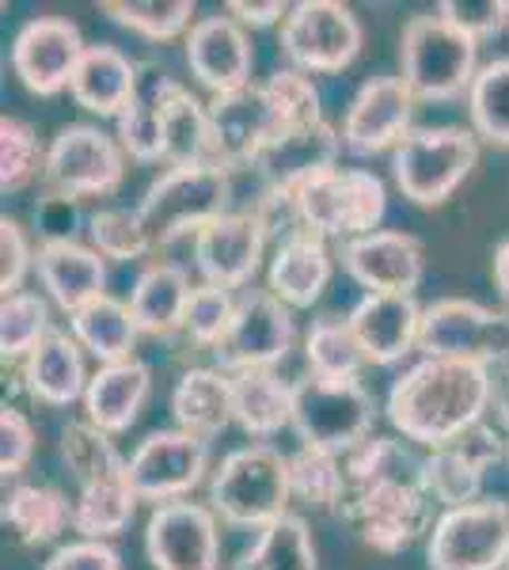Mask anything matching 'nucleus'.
<instances>
[{
	"label": "nucleus",
	"instance_id": "42",
	"mask_svg": "<svg viewBox=\"0 0 509 570\" xmlns=\"http://www.w3.org/2000/svg\"><path fill=\"white\" fill-rule=\"evenodd\" d=\"M104 12L126 31L141 35L149 42H172L187 39L190 27L198 23V4L194 0H104Z\"/></svg>",
	"mask_w": 509,
	"mask_h": 570
},
{
	"label": "nucleus",
	"instance_id": "19",
	"mask_svg": "<svg viewBox=\"0 0 509 570\" xmlns=\"http://www.w3.org/2000/svg\"><path fill=\"white\" fill-rule=\"evenodd\" d=\"M414 91L403 77H369L354 91L342 118V149L350 156H376L400 149V141L414 130Z\"/></svg>",
	"mask_w": 509,
	"mask_h": 570
},
{
	"label": "nucleus",
	"instance_id": "27",
	"mask_svg": "<svg viewBox=\"0 0 509 570\" xmlns=\"http://www.w3.org/2000/svg\"><path fill=\"white\" fill-rule=\"evenodd\" d=\"M153 395V370L141 357H129V362L99 365L88 381L85 392V419L91 426H99L104 434H123L137 422Z\"/></svg>",
	"mask_w": 509,
	"mask_h": 570
},
{
	"label": "nucleus",
	"instance_id": "47",
	"mask_svg": "<svg viewBox=\"0 0 509 570\" xmlns=\"http://www.w3.org/2000/svg\"><path fill=\"white\" fill-rule=\"evenodd\" d=\"M88 244L104 255L107 263H137L153 252V240L145 233L137 209H123V206H107L96 209L88 220Z\"/></svg>",
	"mask_w": 509,
	"mask_h": 570
},
{
	"label": "nucleus",
	"instance_id": "10",
	"mask_svg": "<svg viewBox=\"0 0 509 570\" xmlns=\"http://www.w3.org/2000/svg\"><path fill=\"white\" fill-rule=\"evenodd\" d=\"M422 357H457L487 370L509 365V312L487 308L468 297H441L422 312Z\"/></svg>",
	"mask_w": 509,
	"mask_h": 570
},
{
	"label": "nucleus",
	"instance_id": "11",
	"mask_svg": "<svg viewBox=\"0 0 509 570\" xmlns=\"http://www.w3.org/2000/svg\"><path fill=\"white\" fill-rule=\"evenodd\" d=\"M339 513L361 537V544L381 556H400L414 540L430 537L438 502L425 494L422 483H376L365 491H350Z\"/></svg>",
	"mask_w": 509,
	"mask_h": 570
},
{
	"label": "nucleus",
	"instance_id": "5",
	"mask_svg": "<svg viewBox=\"0 0 509 570\" xmlns=\"http://www.w3.org/2000/svg\"><path fill=\"white\" fill-rule=\"evenodd\" d=\"M301 228L320 240H358L381 228L388 214V187L369 168H331L293 190Z\"/></svg>",
	"mask_w": 509,
	"mask_h": 570
},
{
	"label": "nucleus",
	"instance_id": "15",
	"mask_svg": "<svg viewBox=\"0 0 509 570\" xmlns=\"http://www.w3.org/2000/svg\"><path fill=\"white\" fill-rule=\"evenodd\" d=\"M145 556L153 570H221V518L209 502L153 505L145 521Z\"/></svg>",
	"mask_w": 509,
	"mask_h": 570
},
{
	"label": "nucleus",
	"instance_id": "30",
	"mask_svg": "<svg viewBox=\"0 0 509 570\" xmlns=\"http://www.w3.org/2000/svg\"><path fill=\"white\" fill-rule=\"evenodd\" d=\"M194 285L179 263L153 259L141 266L129 289V312H134L141 335L149 338H172L187 327V305H190Z\"/></svg>",
	"mask_w": 509,
	"mask_h": 570
},
{
	"label": "nucleus",
	"instance_id": "38",
	"mask_svg": "<svg viewBox=\"0 0 509 570\" xmlns=\"http://www.w3.org/2000/svg\"><path fill=\"white\" fill-rule=\"evenodd\" d=\"M342 468H346V494L376 483H422V456L411 449V441L400 438H365L342 456Z\"/></svg>",
	"mask_w": 509,
	"mask_h": 570
},
{
	"label": "nucleus",
	"instance_id": "20",
	"mask_svg": "<svg viewBox=\"0 0 509 570\" xmlns=\"http://www.w3.org/2000/svg\"><path fill=\"white\" fill-rule=\"evenodd\" d=\"M183 53H187L190 77L213 96L252 88L255 46L247 27L233 16H202L183 39Z\"/></svg>",
	"mask_w": 509,
	"mask_h": 570
},
{
	"label": "nucleus",
	"instance_id": "4",
	"mask_svg": "<svg viewBox=\"0 0 509 570\" xmlns=\"http://www.w3.org/2000/svg\"><path fill=\"white\" fill-rule=\"evenodd\" d=\"M228 209H233V171L221 164L168 168L137 202V217L149 233L153 252L175 244L179 236H194Z\"/></svg>",
	"mask_w": 509,
	"mask_h": 570
},
{
	"label": "nucleus",
	"instance_id": "24",
	"mask_svg": "<svg viewBox=\"0 0 509 570\" xmlns=\"http://www.w3.org/2000/svg\"><path fill=\"white\" fill-rule=\"evenodd\" d=\"M422 312L425 308L411 293H365L346 320L369 365H395L419 351Z\"/></svg>",
	"mask_w": 509,
	"mask_h": 570
},
{
	"label": "nucleus",
	"instance_id": "46",
	"mask_svg": "<svg viewBox=\"0 0 509 570\" xmlns=\"http://www.w3.org/2000/svg\"><path fill=\"white\" fill-rule=\"evenodd\" d=\"M46 171V145L39 141L31 122L16 115L0 118V190L20 195Z\"/></svg>",
	"mask_w": 509,
	"mask_h": 570
},
{
	"label": "nucleus",
	"instance_id": "43",
	"mask_svg": "<svg viewBox=\"0 0 509 570\" xmlns=\"http://www.w3.org/2000/svg\"><path fill=\"white\" fill-rule=\"evenodd\" d=\"M290 491L293 502L312 505V510H342V502H346L342 456L301 445L297 453H290Z\"/></svg>",
	"mask_w": 509,
	"mask_h": 570
},
{
	"label": "nucleus",
	"instance_id": "34",
	"mask_svg": "<svg viewBox=\"0 0 509 570\" xmlns=\"http://www.w3.org/2000/svg\"><path fill=\"white\" fill-rule=\"evenodd\" d=\"M4 525L27 548L53 544L72 529V499L50 483H16L4 494Z\"/></svg>",
	"mask_w": 509,
	"mask_h": 570
},
{
	"label": "nucleus",
	"instance_id": "28",
	"mask_svg": "<svg viewBox=\"0 0 509 570\" xmlns=\"http://www.w3.org/2000/svg\"><path fill=\"white\" fill-rule=\"evenodd\" d=\"M331 274H335V255H331L327 240L297 233L290 240H277L271 271H266V289L293 312L312 308L331 285Z\"/></svg>",
	"mask_w": 509,
	"mask_h": 570
},
{
	"label": "nucleus",
	"instance_id": "40",
	"mask_svg": "<svg viewBox=\"0 0 509 570\" xmlns=\"http://www.w3.org/2000/svg\"><path fill=\"white\" fill-rule=\"evenodd\" d=\"M137 494L126 480L80 487L72 499V532L80 540H110L126 532L137 518Z\"/></svg>",
	"mask_w": 509,
	"mask_h": 570
},
{
	"label": "nucleus",
	"instance_id": "14",
	"mask_svg": "<svg viewBox=\"0 0 509 570\" xmlns=\"http://www.w3.org/2000/svg\"><path fill=\"white\" fill-rule=\"evenodd\" d=\"M297 343V320L293 308L282 305L271 289H247L239 293V305L233 316V327L213 351L217 370L225 373H252V370H274L290 357Z\"/></svg>",
	"mask_w": 509,
	"mask_h": 570
},
{
	"label": "nucleus",
	"instance_id": "13",
	"mask_svg": "<svg viewBox=\"0 0 509 570\" xmlns=\"http://www.w3.org/2000/svg\"><path fill=\"white\" fill-rule=\"evenodd\" d=\"M209 472V441L187 434V430H153L126 461V483L141 502L168 505L190 499V491Z\"/></svg>",
	"mask_w": 509,
	"mask_h": 570
},
{
	"label": "nucleus",
	"instance_id": "16",
	"mask_svg": "<svg viewBox=\"0 0 509 570\" xmlns=\"http://www.w3.org/2000/svg\"><path fill=\"white\" fill-rule=\"evenodd\" d=\"M88 42L80 27L65 16H35L12 39V69L31 96H58L72 85Z\"/></svg>",
	"mask_w": 509,
	"mask_h": 570
},
{
	"label": "nucleus",
	"instance_id": "22",
	"mask_svg": "<svg viewBox=\"0 0 509 570\" xmlns=\"http://www.w3.org/2000/svg\"><path fill=\"white\" fill-rule=\"evenodd\" d=\"M339 263L365 293H411L414 297L425 274L422 244L400 228H376L369 236L346 240L339 247Z\"/></svg>",
	"mask_w": 509,
	"mask_h": 570
},
{
	"label": "nucleus",
	"instance_id": "53",
	"mask_svg": "<svg viewBox=\"0 0 509 570\" xmlns=\"http://www.w3.org/2000/svg\"><path fill=\"white\" fill-rule=\"evenodd\" d=\"M35 228H39V240H42V244L77 240V228H80V202L42 190L39 206H35Z\"/></svg>",
	"mask_w": 509,
	"mask_h": 570
},
{
	"label": "nucleus",
	"instance_id": "60",
	"mask_svg": "<svg viewBox=\"0 0 509 570\" xmlns=\"http://www.w3.org/2000/svg\"><path fill=\"white\" fill-rule=\"evenodd\" d=\"M506 570H509V563H506Z\"/></svg>",
	"mask_w": 509,
	"mask_h": 570
},
{
	"label": "nucleus",
	"instance_id": "8",
	"mask_svg": "<svg viewBox=\"0 0 509 570\" xmlns=\"http://www.w3.org/2000/svg\"><path fill=\"white\" fill-rule=\"evenodd\" d=\"M126 179V149L91 122H69L46 145L42 190L72 202L107 198Z\"/></svg>",
	"mask_w": 509,
	"mask_h": 570
},
{
	"label": "nucleus",
	"instance_id": "52",
	"mask_svg": "<svg viewBox=\"0 0 509 570\" xmlns=\"http://www.w3.org/2000/svg\"><path fill=\"white\" fill-rule=\"evenodd\" d=\"M27 271H35L31 240H27L20 220L4 217L0 220V289H4V297H12V293L23 289Z\"/></svg>",
	"mask_w": 509,
	"mask_h": 570
},
{
	"label": "nucleus",
	"instance_id": "41",
	"mask_svg": "<svg viewBox=\"0 0 509 570\" xmlns=\"http://www.w3.org/2000/svg\"><path fill=\"white\" fill-rule=\"evenodd\" d=\"M61 461L80 487L126 480V456L118 453V445L110 441V434H104L99 426H91L88 419L65 422Z\"/></svg>",
	"mask_w": 509,
	"mask_h": 570
},
{
	"label": "nucleus",
	"instance_id": "9",
	"mask_svg": "<svg viewBox=\"0 0 509 570\" xmlns=\"http://www.w3.org/2000/svg\"><path fill=\"white\" fill-rule=\"evenodd\" d=\"M430 570H506L509 563V502L479 499L441 510L425 537Z\"/></svg>",
	"mask_w": 509,
	"mask_h": 570
},
{
	"label": "nucleus",
	"instance_id": "55",
	"mask_svg": "<svg viewBox=\"0 0 509 570\" xmlns=\"http://www.w3.org/2000/svg\"><path fill=\"white\" fill-rule=\"evenodd\" d=\"M290 8L293 4H285V0H228L225 16H233V20L244 27H274V23H285Z\"/></svg>",
	"mask_w": 509,
	"mask_h": 570
},
{
	"label": "nucleus",
	"instance_id": "37",
	"mask_svg": "<svg viewBox=\"0 0 509 570\" xmlns=\"http://www.w3.org/2000/svg\"><path fill=\"white\" fill-rule=\"evenodd\" d=\"M228 570H320L309 521L297 513H285L274 525L258 529L247 551Z\"/></svg>",
	"mask_w": 509,
	"mask_h": 570
},
{
	"label": "nucleus",
	"instance_id": "44",
	"mask_svg": "<svg viewBox=\"0 0 509 570\" xmlns=\"http://www.w3.org/2000/svg\"><path fill=\"white\" fill-rule=\"evenodd\" d=\"M468 118L479 141L509 149V53L479 69L468 91Z\"/></svg>",
	"mask_w": 509,
	"mask_h": 570
},
{
	"label": "nucleus",
	"instance_id": "56",
	"mask_svg": "<svg viewBox=\"0 0 509 570\" xmlns=\"http://www.w3.org/2000/svg\"><path fill=\"white\" fill-rule=\"evenodd\" d=\"M490 274H495V289L498 297L509 305V236L495 247V259H490Z\"/></svg>",
	"mask_w": 509,
	"mask_h": 570
},
{
	"label": "nucleus",
	"instance_id": "39",
	"mask_svg": "<svg viewBox=\"0 0 509 570\" xmlns=\"http://www.w3.org/2000/svg\"><path fill=\"white\" fill-rule=\"evenodd\" d=\"M304 365H309V376H320V381H354V376H361L369 362L346 316L312 320L309 331H304Z\"/></svg>",
	"mask_w": 509,
	"mask_h": 570
},
{
	"label": "nucleus",
	"instance_id": "35",
	"mask_svg": "<svg viewBox=\"0 0 509 570\" xmlns=\"http://www.w3.org/2000/svg\"><path fill=\"white\" fill-rule=\"evenodd\" d=\"M69 331L85 354L99 357V365H115V362H129L137 357V338H141V327H137L134 312H129V301L118 297H99L85 305L80 312L69 316Z\"/></svg>",
	"mask_w": 509,
	"mask_h": 570
},
{
	"label": "nucleus",
	"instance_id": "54",
	"mask_svg": "<svg viewBox=\"0 0 509 570\" xmlns=\"http://www.w3.org/2000/svg\"><path fill=\"white\" fill-rule=\"evenodd\" d=\"M42 570H123V556L107 540H69L46 559Z\"/></svg>",
	"mask_w": 509,
	"mask_h": 570
},
{
	"label": "nucleus",
	"instance_id": "36",
	"mask_svg": "<svg viewBox=\"0 0 509 570\" xmlns=\"http://www.w3.org/2000/svg\"><path fill=\"white\" fill-rule=\"evenodd\" d=\"M236 426L247 438L266 441L293 426V381H282L274 370H252L233 376Z\"/></svg>",
	"mask_w": 509,
	"mask_h": 570
},
{
	"label": "nucleus",
	"instance_id": "12",
	"mask_svg": "<svg viewBox=\"0 0 509 570\" xmlns=\"http://www.w3.org/2000/svg\"><path fill=\"white\" fill-rule=\"evenodd\" d=\"M365 31H361L358 16L339 0H301L290 8L282 23V53L290 58V69L304 72H342L358 61Z\"/></svg>",
	"mask_w": 509,
	"mask_h": 570
},
{
	"label": "nucleus",
	"instance_id": "50",
	"mask_svg": "<svg viewBox=\"0 0 509 570\" xmlns=\"http://www.w3.org/2000/svg\"><path fill=\"white\" fill-rule=\"evenodd\" d=\"M35 456V426L31 419L23 415L20 407H8L0 411V475L8 480H20L23 468L31 464Z\"/></svg>",
	"mask_w": 509,
	"mask_h": 570
},
{
	"label": "nucleus",
	"instance_id": "59",
	"mask_svg": "<svg viewBox=\"0 0 509 570\" xmlns=\"http://www.w3.org/2000/svg\"><path fill=\"white\" fill-rule=\"evenodd\" d=\"M506 464H509V445H506Z\"/></svg>",
	"mask_w": 509,
	"mask_h": 570
},
{
	"label": "nucleus",
	"instance_id": "2",
	"mask_svg": "<svg viewBox=\"0 0 509 570\" xmlns=\"http://www.w3.org/2000/svg\"><path fill=\"white\" fill-rule=\"evenodd\" d=\"M290 456L271 441H252L221 456L209 475V510L225 525L258 532L290 513Z\"/></svg>",
	"mask_w": 509,
	"mask_h": 570
},
{
	"label": "nucleus",
	"instance_id": "6",
	"mask_svg": "<svg viewBox=\"0 0 509 570\" xmlns=\"http://www.w3.org/2000/svg\"><path fill=\"white\" fill-rule=\"evenodd\" d=\"M479 164V137L460 126H414L392 153V179L414 206H441Z\"/></svg>",
	"mask_w": 509,
	"mask_h": 570
},
{
	"label": "nucleus",
	"instance_id": "48",
	"mask_svg": "<svg viewBox=\"0 0 509 570\" xmlns=\"http://www.w3.org/2000/svg\"><path fill=\"white\" fill-rule=\"evenodd\" d=\"M266 99H271L277 126L282 130H301V126L323 122V99L320 88L312 85V77H304L297 69H277L263 85Z\"/></svg>",
	"mask_w": 509,
	"mask_h": 570
},
{
	"label": "nucleus",
	"instance_id": "7",
	"mask_svg": "<svg viewBox=\"0 0 509 570\" xmlns=\"http://www.w3.org/2000/svg\"><path fill=\"white\" fill-rule=\"evenodd\" d=\"M376 400L373 392L354 381H320L301 376L293 381V434L301 445L327 449L335 456H346L365 438H373Z\"/></svg>",
	"mask_w": 509,
	"mask_h": 570
},
{
	"label": "nucleus",
	"instance_id": "23",
	"mask_svg": "<svg viewBox=\"0 0 509 570\" xmlns=\"http://www.w3.org/2000/svg\"><path fill=\"white\" fill-rule=\"evenodd\" d=\"M339 153H342V130H335L331 122H312L301 130H282L258 153L255 171L263 179V190H282L293 195L301 190L309 179L323 176V171L339 168Z\"/></svg>",
	"mask_w": 509,
	"mask_h": 570
},
{
	"label": "nucleus",
	"instance_id": "51",
	"mask_svg": "<svg viewBox=\"0 0 509 570\" xmlns=\"http://www.w3.org/2000/svg\"><path fill=\"white\" fill-rule=\"evenodd\" d=\"M502 8H506V0H441L438 16L449 20L457 31H464L468 39L483 42V39H495V35L506 31Z\"/></svg>",
	"mask_w": 509,
	"mask_h": 570
},
{
	"label": "nucleus",
	"instance_id": "21",
	"mask_svg": "<svg viewBox=\"0 0 509 570\" xmlns=\"http://www.w3.org/2000/svg\"><path fill=\"white\" fill-rule=\"evenodd\" d=\"M209 122H213V160L228 171L255 168L258 153L282 134L263 85L228 91V96H213Z\"/></svg>",
	"mask_w": 509,
	"mask_h": 570
},
{
	"label": "nucleus",
	"instance_id": "25",
	"mask_svg": "<svg viewBox=\"0 0 509 570\" xmlns=\"http://www.w3.org/2000/svg\"><path fill=\"white\" fill-rule=\"evenodd\" d=\"M35 274H39L46 297L65 316L80 312L91 301L107 297V259L91 244L80 240L39 244V252H35Z\"/></svg>",
	"mask_w": 509,
	"mask_h": 570
},
{
	"label": "nucleus",
	"instance_id": "45",
	"mask_svg": "<svg viewBox=\"0 0 509 570\" xmlns=\"http://www.w3.org/2000/svg\"><path fill=\"white\" fill-rule=\"evenodd\" d=\"M53 331L50 324V301L42 293L20 289L0 301V354L4 362L23 365V357Z\"/></svg>",
	"mask_w": 509,
	"mask_h": 570
},
{
	"label": "nucleus",
	"instance_id": "33",
	"mask_svg": "<svg viewBox=\"0 0 509 570\" xmlns=\"http://www.w3.org/2000/svg\"><path fill=\"white\" fill-rule=\"evenodd\" d=\"M160 137H164V160L172 168H198V164H217L213 160V122H209V104H202L198 96L175 80L168 99H164V118H160Z\"/></svg>",
	"mask_w": 509,
	"mask_h": 570
},
{
	"label": "nucleus",
	"instance_id": "18",
	"mask_svg": "<svg viewBox=\"0 0 509 570\" xmlns=\"http://www.w3.org/2000/svg\"><path fill=\"white\" fill-rule=\"evenodd\" d=\"M266 240H271V233L255 209H228L194 233V266L206 285L228 293L244 289L258 274Z\"/></svg>",
	"mask_w": 509,
	"mask_h": 570
},
{
	"label": "nucleus",
	"instance_id": "17",
	"mask_svg": "<svg viewBox=\"0 0 509 570\" xmlns=\"http://www.w3.org/2000/svg\"><path fill=\"white\" fill-rule=\"evenodd\" d=\"M509 438L498 434L490 422H479L468 434L422 456V487L438 510H457L483 499V475L490 464L506 461Z\"/></svg>",
	"mask_w": 509,
	"mask_h": 570
},
{
	"label": "nucleus",
	"instance_id": "1",
	"mask_svg": "<svg viewBox=\"0 0 509 570\" xmlns=\"http://www.w3.org/2000/svg\"><path fill=\"white\" fill-rule=\"evenodd\" d=\"M495 411V370L457 357H419L395 376L384 415L411 445L441 449Z\"/></svg>",
	"mask_w": 509,
	"mask_h": 570
},
{
	"label": "nucleus",
	"instance_id": "49",
	"mask_svg": "<svg viewBox=\"0 0 509 570\" xmlns=\"http://www.w3.org/2000/svg\"><path fill=\"white\" fill-rule=\"evenodd\" d=\"M236 305H239L236 293L217 289V285H206V282L194 285L183 335H187L194 346H202V351H217L221 338H225L228 327H233Z\"/></svg>",
	"mask_w": 509,
	"mask_h": 570
},
{
	"label": "nucleus",
	"instance_id": "58",
	"mask_svg": "<svg viewBox=\"0 0 509 570\" xmlns=\"http://www.w3.org/2000/svg\"><path fill=\"white\" fill-rule=\"evenodd\" d=\"M502 27H506V35H509V0H506V8H502Z\"/></svg>",
	"mask_w": 509,
	"mask_h": 570
},
{
	"label": "nucleus",
	"instance_id": "29",
	"mask_svg": "<svg viewBox=\"0 0 509 570\" xmlns=\"http://www.w3.org/2000/svg\"><path fill=\"white\" fill-rule=\"evenodd\" d=\"M168 407H172L175 426L202 441H213L236 422L233 373L217 370V365H190V370L175 381Z\"/></svg>",
	"mask_w": 509,
	"mask_h": 570
},
{
	"label": "nucleus",
	"instance_id": "3",
	"mask_svg": "<svg viewBox=\"0 0 509 570\" xmlns=\"http://www.w3.org/2000/svg\"><path fill=\"white\" fill-rule=\"evenodd\" d=\"M403 85L419 104H449L468 96L479 77V42L457 31L438 12L411 16L400 31Z\"/></svg>",
	"mask_w": 509,
	"mask_h": 570
},
{
	"label": "nucleus",
	"instance_id": "57",
	"mask_svg": "<svg viewBox=\"0 0 509 570\" xmlns=\"http://www.w3.org/2000/svg\"><path fill=\"white\" fill-rule=\"evenodd\" d=\"M495 419L502 426V434L509 438V365L495 370Z\"/></svg>",
	"mask_w": 509,
	"mask_h": 570
},
{
	"label": "nucleus",
	"instance_id": "26",
	"mask_svg": "<svg viewBox=\"0 0 509 570\" xmlns=\"http://www.w3.org/2000/svg\"><path fill=\"white\" fill-rule=\"evenodd\" d=\"M23 389L31 400L46 403V407H69V403L85 400L88 392V365H85V346L72 338V331L53 327L50 335L23 357L20 365Z\"/></svg>",
	"mask_w": 509,
	"mask_h": 570
},
{
	"label": "nucleus",
	"instance_id": "31",
	"mask_svg": "<svg viewBox=\"0 0 509 570\" xmlns=\"http://www.w3.org/2000/svg\"><path fill=\"white\" fill-rule=\"evenodd\" d=\"M137 72L141 66L129 61V53H123L118 46L110 42H99V46H88L85 61H80L77 77L69 85V96L77 99V107H85L88 115H99V118H115L129 107L137 91Z\"/></svg>",
	"mask_w": 509,
	"mask_h": 570
},
{
	"label": "nucleus",
	"instance_id": "32",
	"mask_svg": "<svg viewBox=\"0 0 509 570\" xmlns=\"http://www.w3.org/2000/svg\"><path fill=\"white\" fill-rule=\"evenodd\" d=\"M175 85L168 69H160L156 61H145L137 72V91L129 99V107L118 115V145L126 149L129 160L137 164H156L164 160V137H160V118H164V99Z\"/></svg>",
	"mask_w": 509,
	"mask_h": 570
}]
</instances>
